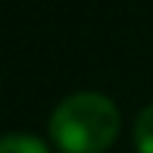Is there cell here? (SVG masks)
<instances>
[{
	"label": "cell",
	"instance_id": "3957f363",
	"mask_svg": "<svg viewBox=\"0 0 153 153\" xmlns=\"http://www.w3.org/2000/svg\"><path fill=\"white\" fill-rule=\"evenodd\" d=\"M133 145L136 153H153V102L145 105L133 122Z\"/></svg>",
	"mask_w": 153,
	"mask_h": 153
},
{
	"label": "cell",
	"instance_id": "7a4b0ae2",
	"mask_svg": "<svg viewBox=\"0 0 153 153\" xmlns=\"http://www.w3.org/2000/svg\"><path fill=\"white\" fill-rule=\"evenodd\" d=\"M0 153H51L48 145L28 131H11L0 136Z\"/></svg>",
	"mask_w": 153,
	"mask_h": 153
},
{
	"label": "cell",
	"instance_id": "6da1fadb",
	"mask_svg": "<svg viewBox=\"0 0 153 153\" xmlns=\"http://www.w3.org/2000/svg\"><path fill=\"white\" fill-rule=\"evenodd\" d=\"M122 114L99 91H76L54 105L48 136L62 153H105L116 142Z\"/></svg>",
	"mask_w": 153,
	"mask_h": 153
}]
</instances>
